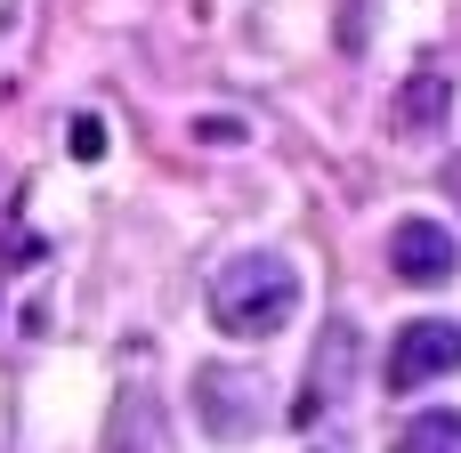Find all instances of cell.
Masks as SVG:
<instances>
[{"instance_id": "cell-10", "label": "cell", "mask_w": 461, "mask_h": 453, "mask_svg": "<svg viewBox=\"0 0 461 453\" xmlns=\"http://www.w3.org/2000/svg\"><path fill=\"white\" fill-rule=\"evenodd\" d=\"M235 138H243V122H219V113L203 122V146H235Z\"/></svg>"}, {"instance_id": "cell-8", "label": "cell", "mask_w": 461, "mask_h": 453, "mask_svg": "<svg viewBox=\"0 0 461 453\" xmlns=\"http://www.w3.org/2000/svg\"><path fill=\"white\" fill-rule=\"evenodd\" d=\"M105 453H170V446H162V421H146V397H138V389L122 397V413H113V438H105Z\"/></svg>"}, {"instance_id": "cell-9", "label": "cell", "mask_w": 461, "mask_h": 453, "mask_svg": "<svg viewBox=\"0 0 461 453\" xmlns=\"http://www.w3.org/2000/svg\"><path fill=\"white\" fill-rule=\"evenodd\" d=\"M65 146H73V162H105V122L97 113H73L65 122Z\"/></svg>"}, {"instance_id": "cell-7", "label": "cell", "mask_w": 461, "mask_h": 453, "mask_svg": "<svg viewBox=\"0 0 461 453\" xmlns=\"http://www.w3.org/2000/svg\"><path fill=\"white\" fill-rule=\"evenodd\" d=\"M397 453H461V413H454V405L413 413V421H405V438H397Z\"/></svg>"}, {"instance_id": "cell-3", "label": "cell", "mask_w": 461, "mask_h": 453, "mask_svg": "<svg viewBox=\"0 0 461 453\" xmlns=\"http://www.w3.org/2000/svg\"><path fill=\"white\" fill-rule=\"evenodd\" d=\"M357 349H365V340H357V324H348V316L316 332V365H308V381H300V397H292V413H284L292 430H316V421L357 389Z\"/></svg>"}, {"instance_id": "cell-4", "label": "cell", "mask_w": 461, "mask_h": 453, "mask_svg": "<svg viewBox=\"0 0 461 453\" xmlns=\"http://www.w3.org/2000/svg\"><path fill=\"white\" fill-rule=\"evenodd\" d=\"M446 373H461V324L421 316V324H405V332L389 340V389H397V397H413V389H429V381H446Z\"/></svg>"}, {"instance_id": "cell-11", "label": "cell", "mask_w": 461, "mask_h": 453, "mask_svg": "<svg viewBox=\"0 0 461 453\" xmlns=\"http://www.w3.org/2000/svg\"><path fill=\"white\" fill-rule=\"evenodd\" d=\"M446 186H454V203H461V162H454V170H446Z\"/></svg>"}, {"instance_id": "cell-2", "label": "cell", "mask_w": 461, "mask_h": 453, "mask_svg": "<svg viewBox=\"0 0 461 453\" xmlns=\"http://www.w3.org/2000/svg\"><path fill=\"white\" fill-rule=\"evenodd\" d=\"M194 413H203V430L219 446H243V438L267 430V389L251 373H235V365H203L194 373Z\"/></svg>"}, {"instance_id": "cell-1", "label": "cell", "mask_w": 461, "mask_h": 453, "mask_svg": "<svg viewBox=\"0 0 461 453\" xmlns=\"http://www.w3.org/2000/svg\"><path fill=\"white\" fill-rule=\"evenodd\" d=\"M300 316V267L284 251H243L211 276V324L227 340H267Z\"/></svg>"}, {"instance_id": "cell-6", "label": "cell", "mask_w": 461, "mask_h": 453, "mask_svg": "<svg viewBox=\"0 0 461 453\" xmlns=\"http://www.w3.org/2000/svg\"><path fill=\"white\" fill-rule=\"evenodd\" d=\"M446 113H454V81L429 65V73H413L405 89H397V130H413V138H438L446 130Z\"/></svg>"}, {"instance_id": "cell-5", "label": "cell", "mask_w": 461, "mask_h": 453, "mask_svg": "<svg viewBox=\"0 0 461 453\" xmlns=\"http://www.w3.org/2000/svg\"><path fill=\"white\" fill-rule=\"evenodd\" d=\"M389 267H397L405 284H454L461 243L438 227V219H397V235H389Z\"/></svg>"}]
</instances>
